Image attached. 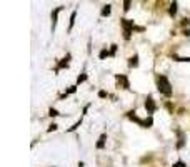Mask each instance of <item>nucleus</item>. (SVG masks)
Wrapping results in <instances>:
<instances>
[{
	"label": "nucleus",
	"instance_id": "1",
	"mask_svg": "<svg viewBox=\"0 0 190 167\" xmlns=\"http://www.w3.org/2000/svg\"><path fill=\"white\" fill-rule=\"evenodd\" d=\"M157 89L160 94H163L165 97H170L172 95V85H170L168 78L165 75H158L157 77Z\"/></svg>",
	"mask_w": 190,
	"mask_h": 167
},
{
	"label": "nucleus",
	"instance_id": "2",
	"mask_svg": "<svg viewBox=\"0 0 190 167\" xmlns=\"http://www.w3.org/2000/svg\"><path fill=\"white\" fill-rule=\"evenodd\" d=\"M122 27H124V38L125 40H129L130 35H132V32L135 30V25L132 20H129V18H122Z\"/></svg>",
	"mask_w": 190,
	"mask_h": 167
},
{
	"label": "nucleus",
	"instance_id": "3",
	"mask_svg": "<svg viewBox=\"0 0 190 167\" xmlns=\"http://www.w3.org/2000/svg\"><path fill=\"white\" fill-rule=\"evenodd\" d=\"M145 109H147L149 114H153L155 109H157V105H155V102H153V99H152V95H149L147 99H145Z\"/></svg>",
	"mask_w": 190,
	"mask_h": 167
},
{
	"label": "nucleus",
	"instance_id": "4",
	"mask_svg": "<svg viewBox=\"0 0 190 167\" xmlns=\"http://www.w3.org/2000/svg\"><path fill=\"white\" fill-rule=\"evenodd\" d=\"M115 78H117V82H119V85H122L124 89H130V82H129V78H127L125 75H122V73H117Z\"/></svg>",
	"mask_w": 190,
	"mask_h": 167
},
{
	"label": "nucleus",
	"instance_id": "5",
	"mask_svg": "<svg viewBox=\"0 0 190 167\" xmlns=\"http://www.w3.org/2000/svg\"><path fill=\"white\" fill-rule=\"evenodd\" d=\"M62 8H63V7H57L55 12L52 13V28H53V30H55V27H57V17H58V12H60Z\"/></svg>",
	"mask_w": 190,
	"mask_h": 167
},
{
	"label": "nucleus",
	"instance_id": "6",
	"mask_svg": "<svg viewBox=\"0 0 190 167\" xmlns=\"http://www.w3.org/2000/svg\"><path fill=\"white\" fill-rule=\"evenodd\" d=\"M69 60H70V53H67V57H65V58H62V62L57 65V70H60V68L69 67Z\"/></svg>",
	"mask_w": 190,
	"mask_h": 167
},
{
	"label": "nucleus",
	"instance_id": "7",
	"mask_svg": "<svg viewBox=\"0 0 190 167\" xmlns=\"http://www.w3.org/2000/svg\"><path fill=\"white\" fill-rule=\"evenodd\" d=\"M127 115H129V119H130V120H134V122H137V124L144 125V120H140L139 117L135 115V112H134V110H132V112H129V114H127Z\"/></svg>",
	"mask_w": 190,
	"mask_h": 167
},
{
	"label": "nucleus",
	"instance_id": "8",
	"mask_svg": "<svg viewBox=\"0 0 190 167\" xmlns=\"http://www.w3.org/2000/svg\"><path fill=\"white\" fill-rule=\"evenodd\" d=\"M105 140H107V135H105V134H102L95 147H97V149H104V147H105Z\"/></svg>",
	"mask_w": 190,
	"mask_h": 167
},
{
	"label": "nucleus",
	"instance_id": "9",
	"mask_svg": "<svg viewBox=\"0 0 190 167\" xmlns=\"http://www.w3.org/2000/svg\"><path fill=\"white\" fill-rule=\"evenodd\" d=\"M177 2H173V3H170V8H168V13H170V17H175V13H177Z\"/></svg>",
	"mask_w": 190,
	"mask_h": 167
},
{
	"label": "nucleus",
	"instance_id": "10",
	"mask_svg": "<svg viewBox=\"0 0 190 167\" xmlns=\"http://www.w3.org/2000/svg\"><path fill=\"white\" fill-rule=\"evenodd\" d=\"M110 12H112V5H109V3H107V5L102 8V17H109Z\"/></svg>",
	"mask_w": 190,
	"mask_h": 167
},
{
	"label": "nucleus",
	"instance_id": "11",
	"mask_svg": "<svg viewBox=\"0 0 190 167\" xmlns=\"http://www.w3.org/2000/svg\"><path fill=\"white\" fill-rule=\"evenodd\" d=\"M129 65H130V67H139V55H134V57H130V60H129Z\"/></svg>",
	"mask_w": 190,
	"mask_h": 167
},
{
	"label": "nucleus",
	"instance_id": "12",
	"mask_svg": "<svg viewBox=\"0 0 190 167\" xmlns=\"http://www.w3.org/2000/svg\"><path fill=\"white\" fill-rule=\"evenodd\" d=\"M75 17H77V12H72V15H70V25H69V30L72 27H74V23H75Z\"/></svg>",
	"mask_w": 190,
	"mask_h": 167
},
{
	"label": "nucleus",
	"instance_id": "13",
	"mask_svg": "<svg viewBox=\"0 0 190 167\" xmlns=\"http://www.w3.org/2000/svg\"><path fill=\"white\" fill-rule=\"evenodd\" d=\"M175 60H178V62H190V57H177V55H173Z\"/></svg>",
	"mask_w": 190,
	"mask_h": 167
},
{
	"label": "nucleus",
	"instance_id": "14",
	"mask_svg": "<svg viewBox=\"0 0 190 167\" xmlns=\"http://www.w3.org/2000/svg\"><path fill=\"white\" fill-rule=\"evenodd\" d=\"M109 55H110V52L107 50V48H104V50L100 52V58H105V57H109Z\"/></svg>",
	"mask_w": 190,
	"mask_h": 167
},
{
	"label": "nucleus",
	"instance_id": "15",
	"mask_svg": "<svg viewBox=\"0 0 190 167\" xmlns=\"http://www.w3.org/2000/svg\"><path fill=\"white\" fill-rule=\"evenodd\" d=\"M87 80V73H82V75H79V78H77V82L82 84V82H85Z\"/></svg>",
	"mask_w": 190,
	"mask_h": 167
},
{
	"label": "nucleus",
	"instance_id": "16",
	"mask_svg": "<svg viewBox=\"0 0 190 167\" xmlns=\"http://www.w3.org/2000/svg\"><path fill=\"white\" fill-rule=\"evenodd\" d=\"M153 124V120H152V117H149V119L147 120H144V125L145 127H150V125H152Z\"/></svg>",
	"mask_w": 190,
	"mask_h": 167
},
{
	"label": "nucleus",
	"instance_id": "17",
	"mask_svg": "<svg viewBox=\"0 0 190 167\" xmlns=\"http://www.w3.org/2000/svg\"><path fill=\"white\" fill-rule=\"evenodd\" d=\"M48 115H50V117H57L58 112H57L55 109H50V110H48Z\"/></svg>",
	"mask_w": 190,
	"mask_h": 167
},
{
	"label": "nucleus",
	"instance_id": "18",
	"mask_svg": "<svg viewBox=\"0 0 190 167\" xmlns=\"http://www.w3.org/2000/svg\"><path fill=\"white\" fill-rule=\"evenodd\" d=\"M172 167H187V165H185V164H183L182 160H178V162H175V164H173Z\"/></svg>",
	"mask_w": 190,
	"mask_h": 167
},
{
	"label": "nucleus",
	"instance_id": "19",
	"mask_svg": "<svg viewBox=\"0 0 190 167\" xmlns=\"http://www.w3.org/2000/svg\"><path fill=\"white\" fill-rule=\"evenodd\" d=\"M75 90H77V87H75V85H74V87H70V89L67 90V95H69V94H75Z\"/></svg>",
	"mask_w": 190,
	"mask_h": 167
},
{
	"label": "nucleus",
	"instance_id": "20",
	"mask_svg": "<svg viewBox=\"0 0 190 167\" xmlns=\"http://www.w3.org/2000/svg\"><path fill=\"white\" fill-rule=\"evenodd\" d=\"M129 8H130V2H129V0H127V2H124V10L127 12V10H129Z\"/></svg>",
	"mask_w": 190,
	"mask_h": 167
},
{
	"label": "nucleus",
	"instance_id": "21",
	"mask_svg": "<svg viewBox=\"0 0 190 167\" xmlns=\"http://www.w3.org/2000/svg\"><path fill=\"white\" fill-rule=\"evenodd\" d=\"M53 130H57V124H52L50 127H48V130H47V132H53Z\"/></svg>",
	"mask_w": 190,
	"mask_h": 167
},
{
	"label": "nucleus",
	"instance_id": "22",
	"mask_svg": "<svg viewBox=\"0 0 190 167\" xmlns=\"http://www.w3.org/2000/svg\"><path fill=\"white\" fill-rule=\"evenodd\" d=\"M115 52H117V45H112V48H110V55H114Z\"/></svg>",
	"mask_w": 190,
	"mask_h": 167
},
{
	"label": "nucleus",
	"instance_id": "23",
	"mask_svg": "<svg viewBox=\"0 0 190 167\" xmlns=\"http://www.w3.org/2000/svg\"><path fill=\"white\" fill-rule=\"evenodd\" d=\"M99 97H107V92L105 90H100L99 92Z\"/></svg>",
	"mask_w": 190,
	"mask_h": 167
},
{
	"label": "nucleus",
	"instance_id": "24",
	"mask_svg": "<svg viewBox=\"0 0 190 167\" xmlns=\"http://www.w3.org/2000/svg\"><path fill=\"white\" fill-rule=\"evenodd\" d=\"M183 33H185V35H188V37H190V28H188V30H185Z\"/></svg>",
	"mask_w": 190,
	"mask_h": 167
}]
</instances>
